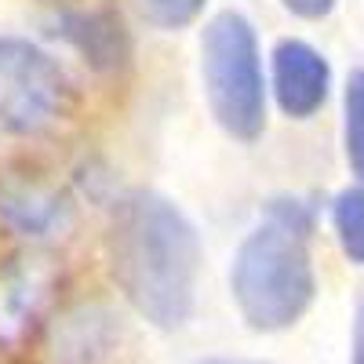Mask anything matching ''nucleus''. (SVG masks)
<instances>
[{
  "label": "nucleus",
  "instance_id": "obj_1",
  "mask_svg": "<svg viewBox=\"0 0 364 364\" xmlns=\"http://www.w3.org/2000/svg\"><path fill=\"white\" fill-rule=\"evenodd\" d=\"M200 262V233L171 197L139 190L117 204L109 269L120 295L146 324L175 331L193 317Z\"/></svg>",
  "mask_w": 364,
  "mask_h": 364
},
{
  "label": "nucleus",
  "instance_id": "obj_2",
  "mask_svg": "<svg viewBox=\"0 0 364 364\" xmlns=\"http://www.w3.org/2000/svg\"><path fill=\"white\" fill-rule=\"evenodd\" d=\"M230 299L252 331L273 336L295 328L317 299L310 230L262 215L233 252Z\"/></svg>",
  "mask_w": 364,
  "mask_h": 364
},
{
  "label": "nucleus",
  "instance_id": "obj_3",
  "mask_svg": "<svg viewBox=\"0 0 364 364\" xmlns=\"http://www.w3.org/2000/svg\"><path fill=\"white\" fill-rule=\"evenodd\" d=\"M200 84L211 120L233 142H259L269 117V77L248 15L215 11L200 29Z\"/></svg>",
  "mask_w": 364,
  "mask_h": 364
},
{
  "label": "nucleus",
  "instance_id": "obj_4",
  "mask_svg": "<svg viewBox=\"0 0 364 364\" xmlns=\"http://www.w3.org/2000/svg\"><path fill=\"white\" fill-rule=\"evenodd\" d=\"M73 80L41 44L0 33V135L41 139L70 120Z\"/></svg>",
  "mask_w": 364,
  "mask_h": 364
},
{
  "label": "nucleus",
  "instance_id": "obj_5",
  "mask_svg": "<svg viewBox=\"0 0 364 364\" xmlns=\"http://www.w3.org/2000/svg\"><path fill=\"white\" fill-rule=\"evenodd\" d=\"M269 99L288 120H314L331 99V63L302 37H281L269 51Z\"/></svg>",
  "mask_w": 364,
  "mask_h": 364
},
{
  "label": "nucleus",
  "instance_id": "obj_6",
  "mask_svg": "<svg viewBox=\"0 0 364 364\" xmlns=\"http://www.w3.org/2000/svg\"><path fill=\"white\" fill-rule=\"evenodd\" d=\"M77 223V208L70 193L33 175L0 178V226L26 245H51L70 237Z\"/></svg>",
  "mask_w": 364,
  "mask_h": 364
},
{
  "label": "nucleus",
  "instance_id": "obj_7",
  "mask_svg": "<svg viewBox=\"0 0 364 364\" xmlns=\"http://www.w3.org/2000/svg\"><path fill=\"white\" fill-rule=\"evenodd\" d=\"M120 346V317L99 302L70 306L48 324L51 364H102Z\"/></svg>",
  "mask_w": 364,
  "mask_h": 364
},
{
  "label": "nucleus",
  "instance_id": "obj_8",
  "mask_svg": "<svg viewBox=\"0 0 364 364\" xmlns=\"http://www.w3.org/2000/svg\"><path fill=\"white\" fill-rule=\"evenodd\" d=\"M51 33L66 41L95 73H120L132 58V37L120 15L106 8H63L51 18Z\"/></svg>",
  "mask_w": 364,
  "mask_h": 364
},
{
  "label": "nucleus",
  "instance_id": "obj_9",
  "mask_svg": "<svg viewBox=\"0 0 364 364\" xmlns=\"http://www.w3.org/2000/svg\"><path fill=\"white\" fill-rule=\"evenodd\" d=\"M55 288V262L26 252L0 269V339H18L41 317Z\"/></svg>",
  "mask_w": 364,
  "mask_h": 364
},
{
  "label": "nucleus",
  "instance_id": "obj_10",
  "mask_svg": "<svg viewBox=\"0 0 364 364\" xmlns=\"http://www.w3.org/2000/svg\"><path fill=\"white\" fill-rule=\"evenodd\" d=\"M331 233L339 240V252L364 269V186L350 182L331 197Z\"/></svg>",
  "mask_w": 364,
  "mask_h": 364
},
{
  "label": "nucleus",
  "instance_id": "obj_11",
  "mask_svg": "<svg viewBox=\"0 0 364 364\" xmlns=\"http://www.w3.org/2000/svg\"><path fill=\"white\" fill-rule=\"evenodd\" d=\"M343 154L353 182L364 186V66L350 70L343 84Z\"/></svg>",
  "mask_w": 364,
  "mask_h": 364
},
{
  "label": "nucleus",
  "instance_id": "obj_12",
  "mask_svg": "<svg viewBox=\"0 0 364 364\" xmlns=\"http://www.w3.org/2000/svg\"><path fill=\"white\" fill-rule=\"evenodd\" d=\"M132 8L157 33H182L204 15L208 0H132Z\"/></svg>",
  "mask_w": 364,
  "mask_h": 364
},
{
  "label": "nucleus",
  "instance_id": "obj_13",
  "mask_svg": "<svg viewBox=\"0 0 364 364\" xmlns=\"http://www.w3.org/2000/svg\"><path fill=\"white\" fill-rule=\"evenodd\" d=\"M339 0H281V8L302 22H324L331 11H336Z\"/></svg>",
  "mask_w": 364,
  "mask_h": 364
},
{
  "label": "nucleus",
  "instance_id": "obj_14",
  "mask_svg": "<svg viewBox=\"0 0 364 364\" xmlns=\"http://www.w3.org/2000/svg\"><path fill=\"white\" fill-rule=\"evenodd\" d=\"M350 364H364V291L353 302V324H350Z\"/></svg>",
  "mask_w": 364,
  "mask_h": 364
},
{
  "label": "nucleus",
  "instance_id": "obj_15",
  "mask_svg": "<svg viewBox=\"0 0 364 364\" xmlns=\"http://www.w3.org/2000/svg\"><path fill=\"white\" fill-rule=\"evenodd\" d=\"M193 364H273V360H248V357H204Z\"/></svg>",
  "mask_w": 364,
  "mask_h": 364
}]
</instances>
